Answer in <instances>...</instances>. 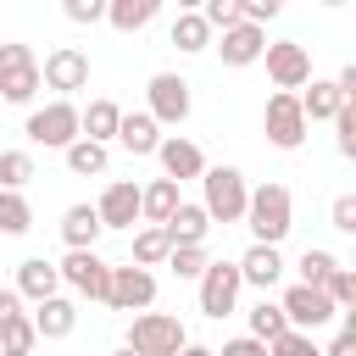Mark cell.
<instances>
[{
  "label": "cell",
  "mask_w": 356,
  "mask_h": 356,
  "mask_svg": "<svg viewBox=\"0 0 356 356\" xmlns=\"http://www.w3.org/2000/svg\"><path fill=\"white\" fill-rule=\"evenodd\" d=\"M17 312H22V295H17V289H0V323L17 317Z\"/></svg>",
  "instance_id": "f6af8a7d"
},
{
  "label": "cell",
  "mask_w": 356,
  "mask_h": 356,
  "mask_svg": "<svg viewBox=\"0 0 356 356\" xmlns=\"http://www.w3.org/2000/svg\"><path fill=\"white\" fill-rule=\"evenodd\" d=\"M161 234H167V245H172V250H178V245H206V234H211V217H206L200 206L178 200V211L161 222Z\"/></svg>",
  "instance_id": "ac0fdd59"
},
{
  "label": "cell",
  "mask_w": 356,
  "mask_h": 356,
  "mask_svg": "<svg viewBox=\"0 0 356 356\" xmlns=\"http://www.w3.org/2000/svg\"><path fill=\"white\" fill-rule=\"evenodd\" d=\"M284 328H289V323H284V312H278L273 300H256V306H250V339L273 345V339H278Z\"/></svg>",
  "instance_id": "4dcf8cb0"
},
{
  "label": "cell",
  "mask_w": 356,
  "mask_h": 356,
  "mask_svg": "<svg viewBox=\"0 0 356 356\" xmlns=\"http://www.w3.org/2000/svg\"><path fill=\"white\" fill-rule=\"evenodd\" d=\"M328 222H334L339 234H356V195H339L334 211H328Z\"/></svg>",
  "instance_id": "b9f144b4"
},
{
  "label": "cell",
  "mask_w": 356,
  "mask_h": 356,
  "mask_svg": "<svg viewBox=\"0 0 356 356\" xmlns=\"http://www.w3.org/2000/svg\"><path fill=\"white\" fill-rule=\"evenodd\" d=\"M295 100H300L306 128H312V122H334V111L345 106V100H339V89H334V78H312V89H306V95H295Z\"/></svg>",
  "instance_id": "cb8c5ba5"
},
{
  "label": "cell",
  "mask_w": 356,
  "mask_h": 356,
  "mask_svg": "<svg viewBox=\"0 0 356 356\" xmlns=\"http://www.w3.org/2000/svg\"><path fill=\"white\" fill-rule=\"evenodd\" d=\"M61 11H67V22H100L106 17V0H67Z\"/></svg>",
  "instance_id": "60d3db41"
},
{
  "label": "cell",
  "mask_w": 356,
  "mask_h": 356,
  "mask_svg": "<svg viewBox=\"0 0 356 356\" xmlns=\"http://www.w3.org/2000/svg\"><path fill=\"white\" fill-rule=\"evenodd\" d=\"M117 122H122V106H117V100H89V106L78 111V139L106 145V139H117Z\"/></svg>",
  "instance_id": "ffe728a7"
},
{
  "label": "cell",
  "mask_w": 356,
  "mask_h": 356,
  "mask_svg": "<svg viewBox=\"0 0 356 356\" xmlns=\"http://www.w3.org/2000/svg\"><path fill=\"white\" fill-rule=\"evenodd\" d=\"M323 356H356V328H339V334H334V345H328Z\"/></svg>",
  "instance_id": "ee69618b"
},
{
  "label": "cell",
  "mask_w": 356,
  "mask_h": 356,
  "mask_svg": "<svg viewBox=\"0 0 356 356\" xmlns=\"http://www.w3.org/2000/svg\"><path fill=\"white\" fill-rule=\"evenodd\" d=\"M111 356H134V350H128V345H122V350H111Z\"/></svg>",
  "instance_id": "7dc6e473"
},
{
  "label": "cell",
  "mask_w": 356,
  "mask_h": 356,
  "mask_svg": "<svg viewBox=\"0 0 356 356\" xmlns=\"http://www.w3.org/2000/svg\"><path fill=\"white\" fill-rule=\"evenodd\" d=\"M178 356H217V350H206V345H184Z\"/></svg>",
  "instance_id": "bcb514c9"
},
{
  "label": "cell",
  "mask_w": 356,
  "mask_h": 356,
  "mask_svg": "<svg viewBox=\"0 0 356 356\" xmlns=\"http://www.w3.org/2000/svg\"><path fill=\"white\" fill-rule=\"evenodd\" d=\"M95 217H100V228H134V222H139V184H128V178H111V184L100 189V206H95Z\"/></svg>",
  "instance_id": "9a60e30c"
},
{
  "label": "cell",
  "mask_w": 356,
  "mask_h": 356,
  "mask_svg": "<svg viewBox=\"0 0 356 356\" xmlns=\"http://www.w3.org/2000/svg\"><path fill=\"white\" fill-rule=\"evenodd\" d=\"M323 295L334 300V312H356V273L339 261V267H334V278L323 284Z\"/></svg>",
  "instance_id": "d590c367"
},
{
  "label": "cell",
  "mask_w": 356,
  "mask_h": 356,
  "mask_svg": "<svg viewBox=\"0 0 356 356\" xmlns=\"http://www.w3.org/2000/svg\"><path fill=\"white\" fill-rule=\"evenodd\" d=\"M145 100H150V122H156V128H161V122H167V128L189 122V106H195V100H189V83H184L178 72H156V78L145 83Z\"/></svg>",
  "instance_id": "ba28073f"
},
{
  "label": "cell",
  "mask_w": 356,
  "mask_h": 356,
  "mask_svg": "<svg viewBox=\"0 0 356 356\" xmlns=\"http://www.w3.org/2000/svg\"><path fill=\"white\" fill-rule=\"evenodd\" d=\"M239 267L234 261H211L206 273H200V312L206 317H228L234 306H239Z\"/></svg>",
  "instance_id": "7c38bea8"
},
{
  "label": "cell",
  "mask_w": 356,
  "mask_h": 356,
  "mask_svg": "<svg viewBox=\"0 0 356 356\" xmlns=\"http://www.w3.org/2000/svg\"><path fill=\"white\" fill-rule=\"evenodd\" d=\"M200 184H206L200 211H206L211 222H245V200H250V189H245V172H239V167H206Z\"/></svg>",
  "instance_id": "7a4b0ae2"
},
{
  "label": "cell",
  "mask_w": 356,
  "mask_h": 356,
  "mask_svg": "<svg viewBox=\"0 0 356 356\" xmlns=\"http://www.w3.org/2000/svg\"><path fill=\"white\" fill-rule=\"evenodd\" d=\"M261 61H267V78L278 83V95H295V89L312 83V56H306L300 39H278V44H267Z\"/></svg>",
  "instance_id": "8992f818"
},
{
  "label": "cell",
  "mask_w": 356,
  "mask_h": 356,
  "mask_svg": "<svg viewBox=\"0 0 356 356\" xmlns=\"http://www.w3.org/2000/svg\"><path fill=\"white\" fill-rule=\"evenodd\" d=\"M172 44H178L184 56H195V50L211 44V28L200 22V11H178V17H172Z\"/></svg>",
  "instance_id": "83f0119b"
},
{
  "label": "cell",
  "mask_w": 356,
  "mask_h": 356,
  "mask_svg": "<svg viewBox=\"0 0 356 356\" xmlns=\"http://www.w3.org/2000/svg\"><path fill=\"white\" fill-rule=\"evenodd\" d=\"M200 22H206L211 33H217V28L228 33V28L239 22V0H206V6H200Z\"/></svg>",
  "instance_id": "8d00e7d4"
},
{
  "label": "cell",
  "mask_w": 356,
  "mask_h": 356,
  "mask_svg": "<svg viewBox=\"0 0 356 356\" xmlns=\"http://www.w3.org/2000/svg\"><path fill=\"white\" fill-rule=\"evenodd\" d=\"M61 239H67V250H95V239H100L95 206H67L61 211Z\"/></svg>",
  "instance_id": "d4e9b609"
},
{
  "label": "cell",
  "mask_w": 356,
  "mask_h": 356,
  "mask_svg": "<svg viewBox=\"0 0 356 356\" xmlns=\"http://www.w3.org/2000/svg\"><path fill=\"white\" fill-rule=\"evenodd\" d=\"M28 178H33V156H28V150H0V189L22 195Z\"/></svg>",
  "instance_id": "1f68e13d"
},
{
  "label": "cell",
  "mask_w": 356,
  "mask_h": 356,
  "mask_svg": "<svg viewBox=\"0 0 356 356\" xmlns=\"http://www.w3.org/2000/svg\"><path fill=\"white\" fill-rule=\"evenodd\" d=\"M156 300V273H145V267H111V284H106V306L111 312H145Z\"/></svg>",
  "instance_id": "8fae6325"
},
{
  "label": "cell",
  "mask_w": 356,
  "mask_h": 356,
  "mask_svg": "<svg viewBox=\"0 0 356 356\" xmlns=\"http://www.w3.org/2000/svg\"><path fill=\"white\" fill-rule=\"evenodd\" d=\"M261 128H267V145H273V150H300V145H306L300 100H295V95H267V106H261Z\"/></svg>",
  "instance_id": "52a82bcc"
},
{
  "label": "cell",
  "mask_w": 356,
  "mask_h": 356,
  "mask_svg": "<svg viewBox=\"0 0 356 356\" xmlns=\"http://www.w3.org/2000/svg\"><path fill=\"white\" fill-rule=\"evenodd\" d=\"M184 345H189V334H184V323L167 317V312H139V317L128 323V350H134V356H178Z\"/></svg>",
  "instance_id": "3957f363"
},
{
  "label": "cell",
  "mask_w": 356,
  "mask_h": 356,
  "mask_svg": "<svg viewBox=\"0 0 356 356\" xmlns=\"http://www.w3.org/2000/svg\"><path fill=\"white\" fill-rule=\"evenodd\" d=\"M261 50H267V33L250 28V22H234V28L222 33V44H217L222 67H250V61H261Z\"/></svg>",
  "instance_id": "e0dca14e"
},
{
  "label": "cell",
  "mask_w": 356,
  "mask_h": 356,
  "mask_svg": "<svg viewBox=\"0 0 356 356\" xmlns=\"http://www.w3.org/2000/svg\"><path fill=\"white\" fill-rule=\"evenodd\" d=\"M33 145H44V150H67L72 139H78V106L72 100H50V106H39V111H28V128H22Z\"/></svg>",
  "instance_id": "5b68a950"
},
{
  "label": "cell",
  "mask_w": 356,
  "mask_h": 356,
  "mask_svg": "<svg viewBox=\"0 0 356 356\" xmlns=\"http://www.w3.org/2000/svg\"><path fill=\"white\" fill-rule=\"evenodd\" d=\"M278 11H284V0H239V22H250V28L273 22Z\"/></svg>",
  "instance_id": "ab89813d"
},
{
  "label": "cell",
  "mask_w": 356,
  "mask_h": 356,
  "mask_svg": "<svg viewBox=\"0 0 356 356\" xmlns=\"http://www.w3.org/2000/svg\"><path fill=\"white\" fill-rule=\"evenodd\" d=\"M33 339H39V334H33V317H22V312H17V317H6V323H0V350L28 356V350H33Z\"/></svg>",
  "instance_id": "d6a6232c"
},
{
  "label": "cell",
  "mask_w": 356,
  "mask_h": 356,
  "mask_svg": "<svg viewBox=\"0 0 356 356\" xmlns=\"http://www.w3.org/2000/svg\"><path fill=\"white\" fill-rule=\"evenodd\" d=\"M167 267L178 278H200L211 267V256H206V245H178V250H167Z\"/></svg>",
  "instance_id": "e575fe53"
},
{
  "label": "cell",
  "mask_w": 356,
  "mask_h": 356,
  "mask_svg": "<svg viewBox=\"0 0 356 356\" xmlns=\"http://www.w3.org/2000/svg\"><path fill=\"white\" fill-rule=\"evenodd\" d=\"M67 167H72L78 178H100V172H106V145L72 139V145H67Z\"/></svg>",
  "instance_id": "f1b7e54d"
},
{
  "label": "cell",
  "mask_w": 356,
  "mask_h": 356,
  "mask_svg": "<svg viewBox=\"0 0 356 356\" xmlns=\"http://www.w3.org/2000/svg\"><path fill=\"white\" fill-rule=\"evenodd\" d=\"M172 211H178V184H172V178H150V184L139 189V217H145L150 228H161Z\"/></svg>",
  "instance_id": "7402d4cb"
},
{
  "label": "cell",
  "mask_w": 356,
  "mask_h": 356,
  "mask_svg": "<svg viewBox=\"0 0 356 356\" xmlns=\"http://www.w3.org/2000/svg\"><path fill=\"white\" fill-rule=\"evenodd\" d=\"M156 161H161V178H172V184H184V178H200V172H206L200 145H195V139H184V134H167V139L156 145Z\"/></svg>",
  "instance_id": "5bb4252c"
},
{
  "label": "cell",
  "mask_w": 356,
  "mask_h": 356,
  "mask_svg": "<svg viewBox=\"0 0 356 356\" xmlns=\"http://www.w3.org/2000/svg\"><path fill=\"white\" fill-rule=\"evenodd\" d=\"M334 128H339V156H356V100L334 111Z\"/></svg>",
  "instance_id": "f35d334b"
},
{
  "label": "cell",
  "mask_w": 356,
  "mask_h": 356,
  "mask_svg": "<svg viewBox=\"0 0 356 356\" xmlns=\"http://www.w3.org/2000/svg\"><path fill=\"white\" fill-rule=\"evenodd\" d=\"M156 11H161L156 0H111V6H106V22H111L117 33H139L145 22H156Z\"/></svg>",
  "instance_id": "484cf974"
},
{
  "label": "cell",
  "mask_w": 356,
  "mask_h": 356,
  "mask_svg": "<svg viewBox=\"0 0 356 356\" xmlns=\"http://www.w3.org/2000/svg\"><path fill=\"white\" fill-rule=\"evenodd\" d=\"M278 312H284V323L295 328V334H312V328H323V323H334L339 312H334V300L323 295V289H306V284H289L284 289V300H278Z\"/></svg>",
  "instance_id": "30bf717a"
},
{
  "label": "cell",
  "mask_w": 356,
  "mask_h": 356,
  "mask_svg": "<svg viewBox=\"0 0 356 356\" xmlns=\"http://www.w3.org/2000/svg\"><path fill=\"white\" fill-rule=\"evenodd\" d=\"M56 278L72 284L78 295L89 300H106V284H111V261L100 250H67V261H56Z\"/></svg>",
  "instance_id": "9c48e42d"
},
{
  "label": "cell",
  "mask_w": 356,
  "mask_h": 356,
  "mask_svg": "<svg viewBox=\"0 0 356 356\" xmlns=\"http://www.w3.org/2000/svg\"><path fill=\"white\" fill-rule=\"evenodd\" d=\"M245 228L256 234V245H278V239L295 228V200H289V189H284V184L250 189V200H245Z\"/></svg>",
  "instance_id": "6da1fadb"
},
{
  "label": "cell",
  "mask_w": 356,
  "mask_h": 356,
  "mask_svg": "<svg viewBox=\"0 0 356 356\" xmlns=\"http://www.w3.org/2000/svg\"><path fill=\"white\" fill-rule=\"evenodd\" d=\"M295 267H300V284H306V289H323V284L334 278V267H339V256H334V250H323V245H306Z\"/></svg>",
  "instance_id": "4316f807"
},
{
  "label": "cell",
  "mask_w": 356,
  "mask_h": 356,
  "mask_svg": "<svg viewBox=\"0 0 356 356\" xmlns=\"http://www.w3.org/2000/svg\"><path fill=\"white\" fill-rule=\"evenodd\" d=\"M167 250H172V245H167V234H161V228H139V234H134V267H145V273H150V267H161V261H167Z\"/></svg>",
  "instance_id": "f546056e"
},
{
  "label": "cell",
  "mask_w": 356,
  "mask_h": 356,
  "mask_svg": "<svg viewBox=\"0 0 356 356\" xmlns=\"http://www.w3.org/2000/svg\"><path fill=\"white\" fill-rule=\"evenodd\" d=\"M267 356H323V350L312 345V334H295V328H284V334L267 345Z\"/></svg>",
  "instance_id": "74e56055"
},
{
  "label": "cell",
  "mask_w": 356,
  "mask_h": 356,
  "mask_svg": "<svg viewBox=\"0 0 356 356\" xmlns=\"http://www.w3.org/2000/svg\"><path fill=\"white\" fill-rule=\"evenodd\" d=\"M39 95V56L17 39L0 44V106H28Z\"/></svg>",
  "instance_id": "277c9868"
},
{
  "label": "cell",
  "mask_w": 356,
  "mask_h": 356,
  "mask_svg": "<svg viewBox=\"0 0 356 356\" xmlns=\"http://www.w3.org/2000/svg\"><path fill=\"white\" fill-rule=\"evenodd\" d=\"M217 356H267V345H261V339H250V334H239V339H228Z\"/></svg>",
  "instance_id": "7bdbcfd3"
},
{
  "label": "cell",
  "mask_w": 356,
  "mask_h": 356,
  "mask_svg": "<svg viewBox=\"0 0 356 356\" xmlns=\"http://www.w3.org/2000/svg\"><path fill=\"white\" fill-rule=\"evenodd\" d=\"M39 83H50V89H61V95L83 89V83H89V56H83V50H72V44L50 50V56H44V67H39Z\"/></svg>",
  "instance_id": "4fadbf2b"
},
{
  "label": "cell",
  "mask_w": 356,
  "mask_h": 356,
  "mask_svg": "<svg viewBox=\"0 0 356 356\" xmlns=\"http://www.w3.org/2000/svg\"><path fill=\"white\" fill-rule=\"evenodd\" d=\"M72 328H78V306H72L67 295H50V300L33 306V334H39V339H67Z\"/></svg>",
  "instance_id": "d6986e66"
},
{
  "label": "cell",
  "mask_w": 356,
  "mask_h": 356,
  "mask_svg": "<svg viewBox=\"0 0 356 356\" xmlns=\"http://www.w3.org/2000/svg\"><path fill=\"white\" fill-rule=\"evenodd\" d=\"M0 356H17V350H0Z\"/></svg>",
  "instance_id": "c3c4849f"
},
{
  "label": "cell",
  "mask_w": 356,
  "mask_h": 356,
  "mask_svg": "<svg viewBox=\"0 0 356 356\" xmlns=\"http://www.w3.org/2000/svg\"><path fill=\"white\" fill-rule=\"evenodd\" d=\"M56 284H61V278H56V261H44V256H28V261L17 267V295H28L33 306H39V300H50V295H56Z\"/></svg>",
  "instance_id": "603a6c76"
},
{
  "label": "cell",
  "mask_w": 356,
  "mask_h": 356,
  "mask_svg": "<svg viewBox=\"0 0 356 356\" xmlns=\"http://www.w3.org/2000/svg\"><path fill=\"white\" fill-rule=\"evenodd\" d=\"M28 228H33L28 200H22V195H11V189H0V234H28Z\"/></svg>",
  "instance_id": "836d02e7"
},
{
  "label": "cell",
  "mask_w": 356,
  "mask_h": 356,
  "mask_svg": "<svg viewBox=\"0 0 356 356\" xmlns=\"http://www.w3.org/2000/svg\"><path fill=\"white\" fill-rule=\"evenodd\" d=\"M234 267H239V284H250V289H273V284L284 278V256H278V245H250Z\"/></svg>",
  "instance_id": "2e32d148"
},
{
  "label": "cell",
  "mask_w": 356,
  "mask_h": 356,
  "mask_svg": "<svg viewBox=\"0 0 356 356\" xmlns=\"http://www.w3.org/2000/svg\"><path fill=\"white\" fill-rule=\"evenodd\" d=\"M117 145H122L128 156H156L161 128L150 122V111H122V122H117Z\"/></svg>",
  "instance_id": "44dd1931"
}]
</instances>
